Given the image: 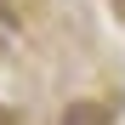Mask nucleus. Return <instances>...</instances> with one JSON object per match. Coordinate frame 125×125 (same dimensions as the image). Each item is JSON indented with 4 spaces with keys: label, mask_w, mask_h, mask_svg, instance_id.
Here are the masks:
<instances>
[{
    "label": "nucleus",
    "mask_w": 125,
    "mask_h": 125,
    "mask_svg": "<svg viewBox=\"0 0 125 125\" xmlns=\"http://www.w3.org/2000/svg\"><path fill=\"white\" fill-rule=\"evenodd\" d=\"M0 125H11V119H6V114H0Z\"/></svg>",
    "instance_id": "nucleus-1"
}]
</instances>
